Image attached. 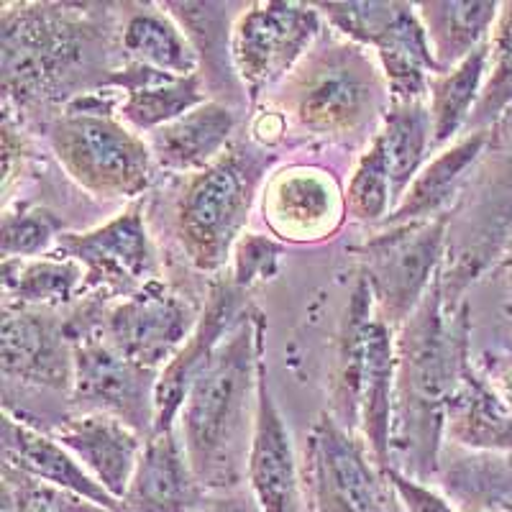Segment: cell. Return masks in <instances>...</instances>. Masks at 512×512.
<instances>
[{
  "label": "cell",
  "instance_id": "cell-1",
  "mask_svg": "<svg viewBox=\"0 0 512 512\" xmlns=\"http://www.w3.org/2000/svg\"><path fill=\"white\" fill-rule=\"evenodd\" d=\"M113 31L85 6L24 3L0 18V85L8 105L31 113L108 85Z\"/></svg>",
  "mask_w": 512,
  "mask_h": 512
},
{
  "label": "cell",
  "instance_id": "cell-2",
  "mask_svg": "<svg viewBox=\"0 0 512 512\" xmlns=\"http://www.w3.org/2000/svg\"><path fill=\"white\" fill-rule=\"evenodd\" d=\"M443 308L446 295L438 274L395 341L392 469L420 484L438 472L448 400L464 361L469 359L466 308L451 318Z\"/></svg>",
  "mask_w": 512,
  "mask_h": 512
},
{
  "label": "cell",
  "instance_id": "cell-3",
  "mask_svg": "<svg viewBox=\"0 0 512 512\" xmlns=\"http://www.w3.org/2000/svg\"><path fill=\"white\" fill-rule=\"evenodd\" d=\"M264 318L251 308L200 372L180 410V441L210 495L236 492L249 469L259 397Z\"/></svg>",
  "mask_w": 512,
  "mask_h": 512
},
{
  "label": "cell",
  "instance_id": "cell-4",
  "mask_svg": "<svg viewBox=\"0 0 512 512\" xmlns=\"http://www.w3.org/2000/svg\"><path fill=\"white\" fill-rule=\"evenodd\" d=\"M269 164L267 149L251 139L239 141L187 182L177 208V236L198 272L213 274L228 264Z\"/></svg>",
  "mask_w": 512,
  "mask_h": 512
},
{
  "label": "cell",
  "instance_id": "cell-5",
  "mask_svg": "<svg viewBox=\"0 0 512 512\" xmlns=\"http://www.w3.org/2000/svg\"><path fill=\"white\" fill-rule=\"evenodd\" d=\"M287 105L310 134L346 139L384 118V88L359 44H323L292 77Z\"/></svg>",
  "mask_w": 512,
  "mask_h": 512
},
{
  "label": "cell",
  "instance_id": "cell-6",
  "mask_svg": "<svg viewBox=\"0 0 512 512\" xmlns=\"http://www.w3.org/2000/svg\"><path fill=\"white\" fill-rule=\"evenodd\" d=\"M47 134L67 175L93 195L139 198L152 185V149L113 113L62 111Z\"/></svg>",
  "mask_w": 512,
  "mask_h": 512
},
{
  "label": "cell",
  "instance_id": "cell-7",
  "mask_svg": "<svg viewBox=\"0 0 512 512\" xmlns=\"http://www.w3.org/2000/svg\"><path fill=\"white\" fill-rule=\"evenodd\" d=\"M459 241L448 267L451 295L474 282L495 262L512 239V108L489 128V144L479 159V172L469 177L459 195L456 216ZM448 246V249H451Z\"/></svg>",
  "mask_w": 512,
  "mask_h": 512
},
{
  "label": "cell",
  "instance_id": "cell-8",
  "mask_svg": "<svg viewBox=\"0 0 512 512\" xmlns=\"http://www.w3.org/2000/svg\"><path fill=\"white\" fill-rule=\"evenodd\" d=\"M451 213L392 226L359 249L361 277L369 282L379 318L395 331L413 318L438 277L448 249Z\"/></svg>",
  "mask_w": 512,
  "mask_h": 512
},
{
  "label": "cell",
  "instance_id": "cell-9",
  "mask_svg": "<svg viewBox=\"0 0 512 512\" xmlns=\"http://www.w3.org/2000/svg\"><path fill=\"white\" fill-rule=\"evenodd\" d=\"M100 303H88L67 320L75 346V405L80 413H108L141 436L154 433L157 372L136 367L100 333Z\"/></svg>",
  "mask_w": 512,
  "mask_h": 512
},
{
  "label": "cell",
  "instance_id": "cell-10",
  "mask_svg": "<svg viewBox=\"0 0 512 512\" xmlns=\"http://www.w3.org/2000/svg\"><path fill=\"white\" fill-rule=\"evenodd\" d=\"M326 18L344 36L372 47L384 67L390 100H425L428 82L438 72L431 41L420 21L418 6L410 3H318Z\"/></svg>",
  "mask_w": 512,
  "mask_h": 512
},
{
  "label": "cell",
  "instance_id": "cell-11",
  "mask_svg": "<svg viewBox=\"0 0 512 512\" xmlns=\"http://www.w3.org/2000/svg\"><path fill=\"white\" fill-rule=\"evenodd\" d=\"M367 448L333 415L315 420L305 443V482L315 512H395L392 482L372 464Z\"/></svg>",
  "mask_w": 512,
  "mask_h": 512
},
{
  "label": "cell",
  "instance_id": "cell-12",
  "mask_svg": "<svg viewBox=\"0 0 512 512\" xmlns=\"http://www.w3.org/2000/svg\"><path fill=\"white\" fill-rule=\"evenodd\" d=\"M323 31L318 6L254 3L233 24L231 54L241 85L256 100L292 72Z\"/></svg>",
  "mask_w": 512,
  "mask_h": 512
},
{
  "label": "cell",
  "instance_id": "cell-13",
  "mask_svg": "<svg viewBox=\"0 0 512 512\" xmlns=\"http://www.w3.org/2000/svg\"><path fill=\"white\" fill-rule=\"evenodd\" d=\"M198 320L187 297L154 280L103 313L100 333L136 367L157 372L180 354Z\"/></svg>",
  "mask_w": 512,
  "mask_h": 512
},
{
  "label": "cell",
  "instance_id": "cell-14",
  "mask_svg": "<svg viewBox=\"0 0 512 512\" xmlns=\"http://www.w3.org/2000/svg\"><path fill=\"white\" fill-rule=\"evenodd\" d=\"M59 251L85 269V292L95 300L128 297L159 280V262L139 205L90 233H62Z\"/></svg>",
  "mask_w": 512,
  "mask_h": 512
},
{
  "label": "cell",
  "instance_id": "cell-15",
  "mask_svg": "<svg viewBox=\"0 0 512 512\" xmlns=\"http://www.w3.org/2000/svg\"><path fill=\"white\" fill-rule=\"evenodd\" d=\"M0 369L6 382L75 390V346L54 310L6 305L0 320Z\"/></svg>",
  "mask_w": 512,
  "mask_h": 512
},
{
  "label": "cell",
  "instance_id": "cell-16",
  "mask_svg": "<svg viewBox=\"0 0 512 512\" xmlns=\"http://www.w3.org/2000/svg\"><path fill=\"white\" fill-rule=\"evenodd\" d=\"M249 305L244 300V290L233 280L213 282L208 295V305L200 313L198 326L192 331L190 341L180 349V354L169 361L157 379L154 392V433L175 431V420L187 400V392L195 384L210 359L216 356L228 333L239 326L249 315Z\"/></svg>",
  "mask_w": 512,
  "mask_h": 512
},
{
  "label": "cell",
  "instance_id": "cell-17",
  "mask_svg": "<svg viewBox=\"0 0 512 512\" xmlns=\"http://www.w3.org/2000/svg\"><path fill=\"white\" fill-rule=\"evenodd\" d=\"M249 487L262 512H303L300 472L290 431L274 405L267 384V364L259 367V397H256V423L249 451Z\"/></svg>",
  "mask_w": 512,
  "mask_h": 512
},
{
  "label": "cell",
  "instance_id": "cell-18",
  "mask_svg": "<svg viewBox=\"0 0 512 512\" xmlns=\"http://www.w3.org/2000/svg\"><path fill=\"white\" fill-rule=\"evenodd\" d=\"M54 438L85 464L118 502L126 497L144 451L141 433L108 413H77L54 425Z\"/></svg>",
  "mask_w": 512,
  "mask_h": 512
},
{
  "label": "cell",
  "instance_id": "cell-19",
  "mask_svg": "<svg viewBox=\"0 0 512 512\" xmlns=\"http://www.w3.org/2000/svg\"><path fill=\"white\" fill-rule=\"evenodd\" d=\"M3 454H6V466L26 474L34 482H47L54 489L85 497L105 510L121 512V502L98 479L90 477L88 469L77 464L57 438L36 431L34 425L13 418L11 413L3 418Z\"/></svg>",
  "mask_w": 512,
  "mask_h": 512
},
{
  "label": "cell",
  "instance_id": "cell-20",
  "mask_svg": "<svg viewBox=\"0 0 512 512\" xmlns=\"http://www.w3.org/2000/svg\"><path fill=\"white\" fill-rule=\"evenodd\" d=\"M203 497L175 431L152 433L121 500V512H192Z\"/></svg>",
  "mask_w": 512,
  "mask_h": 512
},
{
  "label": "cell",
  "instance_id": "cell-21",
  "mask_svg": "<svg viewBox=\"0 0 512 512\" xmlns=\"http://www.w3.org/2000/svg\"><path fill=\"white\" fill-rule=\"evenodd\" d=\"M105 88L121 90L118 118L149 134L205 103V82L200 75L175 77L136 62L113 72Z\"/></svg>",
  "mask_w": 512,
  "mask_h": 512
},
{
  "label": "cell",
  "instance_id": "cell-22",
  "mask_svg": "<svg viewBox=\"0 0 512 512\" xmlns=\"http://www.w3.org/2000/svg\"><path fill=\"white\" fill-rule=\"evenodd\" d=\"M264 218L282 239H320L341 221L338 192L315 169L280 172L264 195Z\"/></svg>",
  "mask_w": 512,
  "mask_h": 512
},
{
  "label": "cell",
  "instance_id": "cell-23",
  "mask_svg": "<svg viewBox=\"0 0 512 512\" xmlns=\"http://www.w3.org/2000/svg\"><path fill=\"white\" fill-rule=\"evenodd\" d=\"M395 338L379 315L369 326L367 354L356 392V428H361L372 459L384 474L392 469V397H395Z\"/></svg>",
  "mask_w": 512,
  "mask_h": 512
},
{
  "label": "cell",
  "instance_id": "cell-24",
  "mask_svg": "<svg viewBox=\"0 0 512 512\" xmlns=\"http://www.w3.org/2000/svg\"><path fill=\"white\" fill-rule=\"evenodd\" d=\"M236 113L221 100H205L177 121L149 134L154 162L169 172H200L228 152Z\"/></svg>",
  "mask_w": 512,
  "mask_h": 512
},
{
  "label": "cell",
  "instance_id": "cell-25",
  "mask_svg": "<svg viewBox=\"0 0 512 512\" xmlns=\"http://www.w3.org/2000/svg\"><path fill=\"white\" fill-rule=\"evenodd\" d=\"M446 436L456 446L512 454V410L492 384L464 361L446 410Z\"/></svg>",
  "mask_w": 512,
  "mask_h": 512
},
{
  "label": "cell",
  "instance_id": "cell-26",
  "mask_svg": "<svg viewBox=\"0 0 512 512\" xmlns=\"http://www.w3.org/2000/svg\"><path fill=\"white\" fill-rule=\"evenodd\" d=\"M489 144V128L484 131H472L464 139L456 141L438 154L433 162L425 164L402 195L397 208L392 210L390 218L384 223L390 226H405V223L431 221L433 216H443L441 210L446 208L454 198H459L464 185L469 182L472 169L477 167L479 159L484 157Z\"/></svg>",
  "mask_w": 512,
  "mask_h": 512
},
{
  "label": "cell",
  "instance_id": "cell-27",
  "mask_svg": "<svg viewBox=\"0 0 512 512\" xmlns=\"http://www.w3.org/2000/svg\"><path fill=\"white\" fill-rule=\"evenodd\" d=\"M175 18L203 67L205 90L221 103H241V85L231 54V3H162Z\"/></svg>",
  "mask_w": 512,
  "mask_h": 512
},
{
  "label": "cell",
  "instance_id": "cell-28",
  "mask_svg": "<svg viewBox=\"0 0 512 512\" xmlns=\"http://www.w3.org/2000/svg\"><path fill=\"white\" fill-rule=\"evenodd\" d=\"M121 52L128 62L175 77L200 75L198 52L175 18L154 8L128 13L121 26Z\"/></svg>",
  "mask_w": 512,
  "mask_h": 512
},
{
  "label": "cell",
  "instance_id": "cell-29",
  "mask_svg": "<svg viewBox=\"0 0 512 512\" xmlns=\"http://www.w3.org/2000/svg\"><path fill=\"white\" fill-rule=\"evenodd\" d=\"M500 8V3H420L418 16L441 75L487 44Z\"/></svg>",
  "mask_w": 512,
  "mask_h": 512
},
{
  "label": "cell",
  "instance_id": "cell-30",
  "mask_svg": "<svg viewBox=\"0 0 512 512\" xmlns=\"http://www.w3.org/2000/svg\"><path fill=\"white\" fill-rule=\"evenodd\" d=\"M489 75V41L482 44L474 54L456 64L454 70L433 75L428 82L431 95V149L448 144L459 134L461 128L469 126L472 113L477 108L484 90V77Z\"/></svg>",
  "mask_w": 512,
  "mask_h": 512
},
{
  "label": "cell",
  "instance_id": "cell-31",
  "mask_svg": "<svg viewBox=\"0 0 512 512\" xmlns=\"http://www.w3.org/2000/svg\"><path fill=\"white\" fill-rule=\"evenodd\" d=\"M3 290L6 305L54 310L85 292V269L67 256L3 259Z\"/></svg>",
  "mask_w": 512,
  "mask_h": 512
},
{
  "label": "cell",
  "instance_id": "cell-32",
  "mask_svg": "<svg viewBox=\"0 0 512 512\" xmlns=\"http://www.w3.org/2000/svg\"><path fill=\"white\" fill-rule=\"evenodd\" d=\"M377 134L382 139L384 157L390 167L395 203H400L402 195L408 192V187L423 169L425 152L431 149V111H428L425 100H413V103L390 100Z\"/></svg>",
  "mask_w": 512,
  "mask_h": 512
},
{
  "label": "cell",
  "instance_id": "cell-33",
  "mask_svg": "<svg viewBox=\"0 0 512 512\" xmlns=\"http://www.w3.org/2000/svg\"><path fill=\"white\" fill-rule=\"evenodd\" d=\"M448 500L464 512H487L512 505V454L469 451L456 454L443 472Z\"/></svg>",
  "mask_w": 512,
  "mask_h": 512
},
{
  "label": "cell",
  "instance_id": "cell-34",
  "mask_svg": "<svg viewBox=\"0 0 512 512\" xmlns=\"http://www.w3.org/2000/svg\"><path fill=\"white\" fill-rule=\"evenodd\" d=\"M512 108V3H505L489 39V77L469 121V134L492 128Z\"/></svg>",
  "mask_w": 512,
  "mask_h": 512
},
{
  "label": "cell",
  "instance_id": "cell-35",
  "mask_svg": "<svg viewBox=\"0 0 512 512\" xmlns=\"http://www.w3.org/2000/svg\"><path fill=\"white\" fill-rule=\"evenodd\" d=\"M395 192H392L390 167L384 157V146L379 134H374L372 144L361 154L359 164L354 169V177L349 182V195H346V208L351 218L361 223L387 221L395 210Z\"/></svg>",
  "mask_w": 512,
  "mask_h": 512
},
{
  "label": "cell",
  "instance_id": "cell-36",
  "mask_svg": "<svg viewBox=\"0 0 512 512\" xmlns=\"http://www.w3.org/2000/svg\"><path fill=\"white\" fill-rule=\"evenodd\" d=\"M64 221L54 213L36 205H18L16 210L6 208L3 228H0V251L3 259H31L47 251L54 239L62 236Z\"/></svg>",
  "mask_w": 512,
  "mask_h": 512
},
{
  "label": "cell",
  "instance_id": "cell-37",
  "mask_svg": "<svg viewBox=\"0 0 512 512\" xmlns=\"http://www.w3.org/2000/svg\"><path fill=\"white\" fill-rule=\"evenodd\" d=\"M282 246L274 244L267 236L259 233H244L233 249V277L231 280L241 287L249 290L256 282H264L277 274L280 267Z\"/></svg>",
  "mask_w": 512,
  "mask_h": 512
},
{
  "label": "cell",
  "instance_id": "cell-38",
  "mask_svg": "<svg viewBox=\"0 0 512 512\" xmlns=\"http://www.w3.org/2000/svg\"><path fill=\"white\" fill-rule=\"evenodd\" d=\"M285 131H287V118L282 111H264L251 121V141L256 146H267L280 144L285 139Z\"/></svg>",
  "mask_w": 512,
  "mask_h": 512
},
{
  "label": "cell",
  "instance_id": "cell-39",
  "mask_svg": "<svg viewBox=\"0 0 512 512\" xmlns=\"http://www.w3.org/2000/svg\"><path fill=\"white\" fill-rule=\"evenodd\" d=\"M487 379L497 390V395L510 405L512 410V351L495 354L487 359Z\"/></svg>",
  "mask_w": 512,
  "mask_h": 512
},
{
  "label": "cell",
  "instance_id": "cell-40",
  "mask_svg": "<svg viewBox=\"0 0 512 512\" xmlns=\"http://www.w3.org/2000/svg\"><path fill=\"white\" fill-rule=\"evenodd\" d=\"M192 512H262L259 502L254 500V495H241L239 489L236 492H226V495H213Z\"/></svg>",
  "mask_w": 512,
  "mask_h": 512
},
{
  "label": "cell",
  "instance_id": "cell-41",
  "mask_svg": "<svg viewBox=\"0 0 512 512\" xmlns=\"http://www.w3.org/2000/svg\"><path fill=\"white\" fill-rule=\"evenodd\" d=\"M16 495H18V512H47L44 507H39L36 502H31L26 495H21L18 489H16Z\"/></svg>",
  "mask_w": 512,
  "mask_h": 512
},
{
  "label": "cell",
  "instance_id": "cell-42",
  "mask_svg": "<svg viewBox=\"0 0 512 512\" xmlns=\"http://www.w3.org/2000/svg\"><path fill=\"white\" fill-rule=\"evenodd\" d=\"M507 280H510V290H512V264H507Z\"/></svg>",
  "mask_w": 512,
  "mask_h": 512
},
{
  "label": "cell",
  "instance_id": "cell-43",
  "mask_svg": "<svg viewBox=\"0 0 512 512\" xmlns=\"http://www.w3.org/2000/svg\"><path fill=\"white\" fill-rule=\"evenodd\" d=\"M507 254H510V256H507V264H512V244L507 246Z\"/></svg>",
  "mask_w": 512,
  "mask_h": 512
},
{
  "label": "cell",
  "instance_id": "cell-44",
  "mask_svg": "<svg viewBox=\"0 0 512 512\" xmlns=\"http://www.w3.org/2000/svg\"><path fill=\"white\" fill-rule=\"evenodd\" d=\"M510 244H512V239H510Z\"/></svg>",
  "mask_w": 512,
  "mask_h": 512
}]
</instances>
